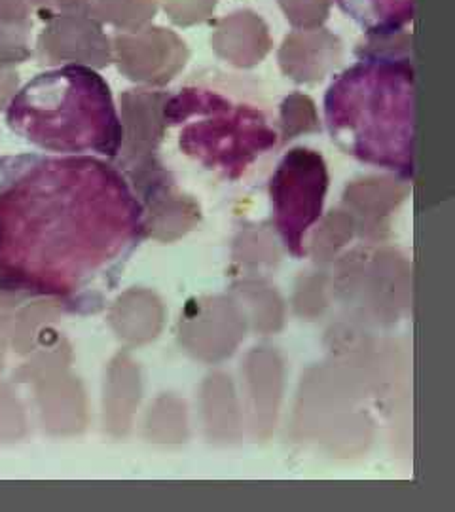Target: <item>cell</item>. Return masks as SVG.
I'll use <instances>...</instances> for the list:
<instances>
[{
	"label": "cell",
	"instance_id": "6da1fadb",
	"mask_svg": "<svg viewBox=\"0 0 455 512\" xmlns=\"http://www.w3.org/2000/svg\"><path fill=\"white\" fill-rule=\"evenodd\" d=\"M146 236L128 179L95 156L0 160V283L80 302L109 291Z\"/></svg>",
	"mask_w": 455,
	"mask_h": 512
},
{
	"label": "cell",
	"instance_id": "7a4b0ae2",
	"mask_svg": "<svg viewBox=\"0 0 455 512\" xmlns=\"http://www.w3.org/2000/svg\"><path fill=\"white\" fill-rule=\"evenodd\" d=\"M332 141L355 160L414 177L416 78L408 55L366 54L325 95Z\"/></svg>",
	"mask_w": 455,
	"mask_h": 512
},
{
	"label": "cell",
	"instance_id": "3957f363",
	"mask_svg": "<svg viewBox=\"0 0 455 512\" xmlns=\"http://www.w3.org/2000/svg\"><path fill=\"white\" fill-rule=\"evenodd\" d=\"M6 124L25 143L65 156L114 158L124 141L107 80L80 63L29 80L12 97Z\"/></svg>",
	"mask_w": 455,
	"mask_h": 512
},
{
	"label": "cell",
	"instance_id": "277c9868",
	"mask_svg": "<svg viewBox=\"0 0 455 512\" xmlns=\"http://www.w3.org/2000/svg\"><path fill=\"white\" fill-rule=\"evenodd\" d=\"M165 116L181 126L179 147L186 156L230 179L277 143L275 129L260 110L209 90H182L169 101Z\"/></svg>",
	"mask_w": 455,
	"mask_h": 512
},
{
	"label": "cell",
	"instance_id": "5b68a950",
	"mask_svg": "<svg viewBox=\"0 0 455 512\" xmlns=\"http://www.w3.org/2000/svg\"><path fill=\"white\" fill-rule=\"evenodd\" d=\"M325 158L311 148L289 150L270 179L273 224L291 255L304 256V236L323 213L327 198Z\"/></svg>",
	"mask_w": 455,
	"mask_h": 512
},
{
	"label": "cell",
	"instance_id": "8992f818",
	"mask_svg": "<svg viewBox=\"0 0 455 512\" xmlns=\"http://www.w3.org/2000/svg\"><path fill=\"white\" fill-rule=\"evenodd\" d=\"M336 4L370 37L401 33L416 14V0H336Z\"/></svg>",
	"mask_w": 455,
	"mask_h": 512
}]
</instances>
